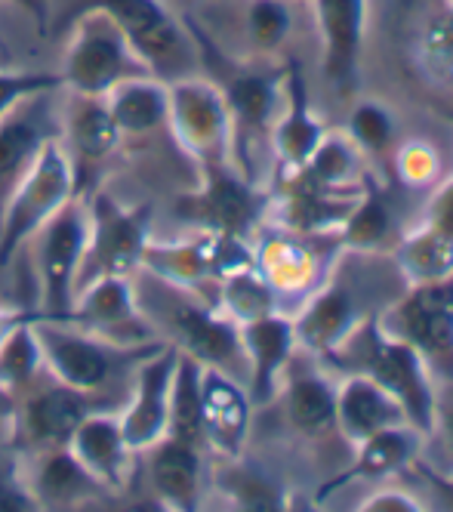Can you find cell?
<instances>
[{
  "mask_svg": "<svg viewBox=\"0 0 453 512\" xmlns=\"http://www.w3.org/2000/svg\"><path fill=\"white\" fill-rule=\"evenodd\" d=\"M318 16L324 28L327 75L339 84H349L361 41L364 0H318Z\"/></svg>",
  "mask_w": 453,
  "mask_h": 512,
  "instance_id": "6da1fadb",
  "label": "cell"
},
{
  "mask_svg": "<svg viewBox=\"0 0 453 512\" xmlns=\"http://www.w3.org/2000/svg\"><path fill=\"white\" fill-rule=\"evenodd\" d=\"M407 331L429 352H453V287H429L417 294L407 309Z\"/></svg>",
  "mask_w": 453,
  "mask_h": 512,
  "instance_id": "7a4b0ae2",
  "label": "cell"
},
{
  "mask_svg": "<svg viewBox=\"0 0 453 512\" xmlns=\"http://www.w3.org/2000/svg\"><path fill=\"white\" fill-rule=\"evenodd\" d=\"M373 374L380 377V383L401 395L407 401L410 414L417 417L423 426L429 423V395L426 386L417 374V364H413V355L401 346H380L373 355Z\"/></svg>",
  "mask_w": 453,
  "mask_h": 512,
  "instance_id": "3957f363",
  "label": "cell"
},
{
  "mask_svg": "<svg viewBox=\"0 0 453 512\" xmlns=\"http://www.w3.org/2000/svg\"><path fill=\"white\" fill-rule=\"evenodd\" d=\"M121 65H124V53L118 44V34L90 28L81 38V44L74 47L71 78H74V84H81L87 90H99L102 84H108L118 75Z\"/></svg>",
  "mask_w": 453,
  "mask_h": 512,
  "instance_id": "277c9868",
  "label": "cell"
},
{
  "mask_svg": "<svg viewBox=\"0 0 453 512\" xmlns=\"http://www.w3.org/2000/svg\"><path fill=\"white\" fill-rule=\"evenodd\" d=\"M78 253H81V226L74 223L71 216H65L50 229L47 247H44V278H47L50 306L65 303L68 278H71L74 263H78Z\"/></svg>",
  "mask_w": 453,
  "mask_h": 512,
  "instance_id": "5b68a950",
  "label": "cell"
},
{
  "mask_svg": "<svg viewBox=\"0 0 453 512\" xmlns=\"http://www.w3.org/2000/svg\"><path fill=\"white\" fill-rule=\"evenodd\" d=\"M44 343H47V355L53 361V368L71 386L90 389L105 380V355L96 346L65 337V334H44Z\"/></svg>",
  "mask_w": 453,
  "mask_h": 512,
  "instance_id": "8992f818",
  "label": "cell"
},
{
  "mask_svg": "<svg viewBox=\"0 0 453 512\" xmlns=\"http://www.w3.org/2000/svg\"><path fill=\"white\" fill-rule=\"evenodd\" d=\"M343 417L358 435H373L398 417L395 405L367 383H352L343 395Z\"/></svg>",
  "mask_w": 453,
  "mask_h": 512,
  "instance_id": "52a82bcc",
  "label": "cell"
},
{
  "mask_svg": "<svg viewBox=\"0 0 453 512\" xmlns=\"http://www.w3.org/2000/svg\"><path fill=\"white\" fill-rule=\"evenodd\" d=\"M247 340H250V349L256 355V398H266L272 371L284 361L290 334H287V327L281 321H259V324L250 327Z\"/></svg>",
  "mask_w": 453,
  "mask_h": 512,
  "instance_id": "ba28073f",
  "label": "cell"
},
{
  "mask_svg": "<svg viewBox=\"0 0 453 512\" xmlns=\"http://www.w3.org/2000/svg\"><path fill=\"white\" fill-rule=\"evenodd\" d=\"M74 448H78V457L93 466L96 472H111L121 457V435L111 420H93V423H81L71 432Z\"/></svg>",
  "mask_w": 453,
  "mask_h": 512,
  "instance_id": "9c48e42d",
  "label": "cell"
},
{
  "mask_svg": "<svg viewBox=\"0 0 453 512\" xmlns=\"http://www.w3.org/2000/svg\"><path fill=\"white\" fill-rule=\"evenodd\" d=\"M31 420H34V429L47 438H68L84 423V401L71 392H53L37 401Z\"/></svg>",
  "mask_w": 453,
  "mask_h": 512,
  "instance_id": "30bf717a",
  "label": "cell"
},
{
  "mask_svg": "<svg viewBox=\"0 0 453 512\" xmlns=\"http://www.w3.org/2000/svg\"><path fill=\"white\" fill-rule=\"evenodd\" d=\"M176 331L198 355H207V358H225L235 349V337L225 331L222 324H213L207 315L192 312V309H182L176 315Z\"/></svg>",
  "mask_w": 453,
  "mask_h": 512,
  "instance_id": "8fae6325",
  "label": "cell"
},
{
  "mask_svg": "<svg viewBox=\"0 0 453 512\" xmlns=\"http://www.w3.org/2000/svg\"><path fill=\"white\" fill-rule=\"evenodd\" d=\"M155 482L173 500H188L195 491V454L185 445H170L155 460Z\"/></svg>",
  "mask_w": 453,
  "mask_h": 512,
  "instance_id": "7c38bea8",
  "label": "cell"
},
{
  "mask_svg": "<svg viewBox=\"0 0 453 512\" xmlns=\"http://www.w3.org/2000/svg\"><path fill=\"white\" fill-rule=\"evenodd\" d=\"M290 417H293L296 426H302L306 432L327 429L333 423V398H330V392L315 380L296 383L293 392H290Z\"/></svg>",
  "mask_w": 453,
  "mask_h": 512,
  "instance_id": "4fadbf2b",
  "label": "cell"
},
{
  "mask_svg": "<svg viewBox=\"0 0 453 512\" xmlns=\"http://www.w3.org/2000/svg\"><path fill=\"white\" fill-rule=\"evenodd\" d=\"M164 115V96L155 87H127L115 102V121L127 130H148Z\"/></svg>",
  "mask_w": 453,
  "mask_h": 512,
  "instance_id": "5bb4252c",
  "label": "cell"
},
{
  "mask_svg": "<svg viewBox=\"0 0 453 512\" xmlns=\"http://www.w3.org/2000/svg\"><path fill=\"white\" fill-rule=\"evenodd\" d=\"M173 423L182 442H195L201 432V389L192 364H182L176 395H173Z\"/></svg>",
  "mask_w": 453,
  "mask_h": 512,
  "instance_id": "9a60e30c",
  "label": "cell"
},
{
  "mask_svg": "<svg viewBox=\"0 0 453 512\" xmlns=\"http://www.w3.org/2000/svg\"><path fill=\"white\" fill-rule=\"evenodd\" d=\"M423 56L438 78L453 81V10H441L426 22Z\"/></svg>",
  "mask_w": 453,
  "mask_h": 512,
  "instance_id": "2e32d148",
  "label": "cell"
},
{
  "mask_svg": "<svg viewBox=\"0 0 453 512\" xmlns=\"http://www.w3.org/2000/svg\"><path fill=\"white\" fill-rule=\"evenodd\" d=\"M201 417H207L210 429L216 432H241V420H244V408H241V398L222 383H210L207 392L201 395Z\"/></svg>",
  "mask_w": 453,
  "mask_h": 512,
  "instance_id": "e0dca14e",
  "label": "cell"
},
{
  "mask_svg": "<svg viewBox=\"0 0 453 512\" xmlns=\"http://www.w3.org/2000/svg\"><path fill=\"white\" fill-rule=\"evenodd\" d=\"M164 377H167V361L158 364L155 371L145 374L142 386V405L136 408V417L127 429L133 442H145V438L161 426V392H164Z\"/></svg>",
  "mask_w": 453,
  "mask_h": 512,
  "instance_id": "ac0fdd59",
  "label": "cell"
},
{
  "mask_svg": "<svg viewBox=\"0 0 453 512\" xmlns=\"http://www.w3.org/2000/svg\"><path fill=\"white\" fill-rule=\"evenodd\" d=\"M84 488V472L71 457H50L41 469V491L47 500H74Z\"/></svg>",
  "mask_w": 453,
  "mask_h": 512,
  "instance_id": "d6986e66",
  "label": "cell"
},
{
  "mask_svg": "<svg viewBox=\"0 0 453 512\" xmlns=\"http://www.w3.org/2000/svg\"><path fill=\"white\" fill-rule=\"evenodd\" d=\"M290 28V13L281 0H256L250 7V31L262 47H275L284 41Z\"/></svg>",
  "mask_w": 453,
  "mask_h": 512,
  "instance_id": "ffe728a7",
  "label": "cell"
},
{
  "mask_svg": "<svg viewBox=\"0 0 453 512\" xmlns=\"http://www.w3.org/2000/svg\"><path fill=\"white\" fill-rule=\"evenodd\" d=\"M74 136H78V145L87 155H105L115 142V118H108L99 108H90L81 115Z\"/></svg>",
  "mask_w": 453,
  "mask_h": 512,
  "instance_id": "44dd1931",
  "label": "cell"
},
{
  "mask_svg": "<svg viewBox=\"0 0 453 512\" xmlns=\"http://www.w3.org/2000/svg\"><path fill=\"white\" fill-rule=\"evenodd\" d=\"M102 253H105V260L108 263H115V266H124L130 263L133 256H136V247H139V232L133 223H127V219L121 216H111L108 219V226L102 229Z\"/></svg>",
  "mask_w": 453,
  "mask_h": 512,
  "instance_id": "7402d4cb",
  "label": "cell"
},
{
  "mask_svg": "<svg viewBox=\"0 0 453 512\" xmlns=\"http://www.w3.org/2000/svg\"><path fill=\"white\" fill-rule=\"evenodd\" d=\"M410 263L417 266L423 275H441L453 266V238L438 232L423 238L420 244H413L410 250Z\"/></svg>",
  "mask_w": 453,
  "mask_h": 512,
  "instance_id": "603a6c76",
  "label": "cell"
},
{
  "mask_svg": "<svg viewBox=\"0 0 453 512\" xmlns=\"http://www.w3.org/2000/svg\"><path fill=\"white\" fill-rule=\"evenodd\" d=\"M349 324V303L343 300V297H330V300H324L312 315H309V321H306V334H309V340H315V343H327V340H333L343 327Z\"/></svg>",
  "mask_w": 453,
  "mask_h": 512,
  "instance_id": "cb8c5ba5",
  "label": "cell"
},
{
  "mask_svg": "<svg viewBox=\"0 0 453 512\" xmlns=\"http://www.w3.org/2000/svg\"><path fill=\"white\" fill-rule=\"evenodd\" d=\"M34 142H37V130L28 124L0 130V176L13 173L25 161V155L34 152Z\"/></svg>",
  "mask_w": 453,
  "mask_h": 512,
  "instance_id": "d4e9b609",
  "label": "cell"
},
{
  "mask_svg": "<svg viewBox=\"0 0 453 512\" xmlns=\"http://www.w3.org/2000/svg\"><path fill=\"white\" fill-rule=\"evenodd\" d=\"M407 454L404 438L395 432H376V438L370 442V448L361 457V469L364 472H386L395 463H401V457Z\"/></svg>",
  "mask_w": 453,
  "mask_h": 512,
  "instance_id": "484cf974",
  "label": "cell"
},
{
  "mask_svg": "<svg viewBox=\"0 0 453 512\" xmlns=\"http://www.w3.org/2000/svg\"><path fill=\"white\" fill-rule=\"evenodd\" d=\"M210 207H213V213H216L219 223H222V226H229V229L241 226L244 219H247V213H250L247 195H244L238 186H232V182H219L216 192H213V198H210Z\"/></svg>",
  "mask_w": 453,
  "mask_h": 512,
  "instance_id": "4316f807",
  "label": "cell"
},
{
  "mask_svg": "<svg viewBox=\"0 0 453 512\" xmlns=\"http://www.w3.org/2000/svg\"><path fill=\"white\" fill-rule=\"evenodd\" d=\"M235 105L253 121L266 118L269 105H272V87L266 81H259V78H244V81L235 84Z\"/></svg>",
  "mask_w": 453,
  "mask_h": 512,
  "instance_id": "83f0119b",
  "label": "cell"
},
{
  "mask_svg": "<svg viewBox=\"0 0 453 512\" xmlns=\"http://www.w3.org/2000/svg\"><path fill=\"white\" fill-rule=\"evenodd\" d=\"M355 133L370 145H383L389 139V121H386V115L380 112V108L364 105L361 112L355 115Z\"/></svg>",
  "mask_w": 453,
  "mask_h": 512,
  "instance_id": "f1b7e54d",
  "label": "cell"
},
{
  "mask_svg": "<svg viewBox=\"0 0 453 512\" xmlns=\"http://www.w3.org/2000/svg\"><path fill=\"white\" fill-rule=\"evenodd\" d=\"M383 229H386V216H383V210L376 207V204H370V207H364L361 216L355 219L352 235H355L358 241H373V238H380V235H383Z\"/></svg>",
  "mask_w": 453,
  "mask_h": 512,
  "instance_id": "f546056e",
  "label": "cell"
},
{
  "mask_svg": "<svg viewBox=\"0 0 453 512\" xmlns=\"http://www.w3.org/2000/svg\"><path fill=\"white\" fill-rule=\"evenodd\" d=\"M438 226H441V232H444V235H450V238H453V189H450V192L444 195V201H441Z\"/></svg>",
  "mask_w": 453,
  "mask_h": 512,
  "instance_id": "4dcf8cb0",
  "label": "cell"
},
{
  "mask_svg": "<svg viewBox=\"0 0 453 512\" xmlns=\"http://www.w3.org/2000/svg\"><path fill=\"white\" fill-rule=\"evenodd\" d=\"M450 432H453V417H450Z\"/></svg>",
  "mask_w": 453,
  "mask_h": 512,
  "instance_id": "1f68e13d",
  "label": "cell"
}]
</instances>
